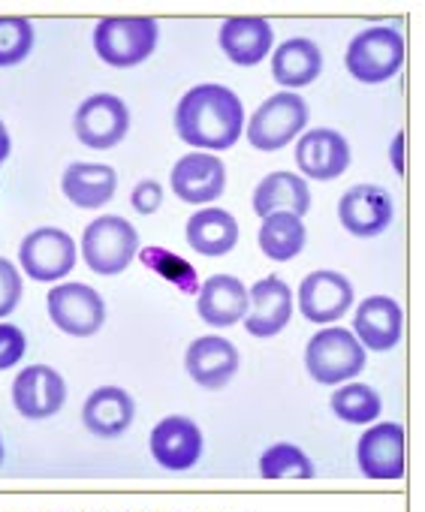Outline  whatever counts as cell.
<instances>
[{"label": "cell", "mask_w": 425, "mask_h": 512, "mask_svg": "<svg viewBox=\"0 0 425 512\" xmlns=\"http://www.w3.org/2000/svg\"><path fill=\"white\" fill-rule=\"evenodd\" d=\"M175 133L196 151H227L245 133V106L227 85H196L175 106Z\"/></svg>", "instance_id": "cell-1"}, {"label": "cell", "mask_w": 425, "mask_h": 512, "mask_svg": "<svg viewBox=\"0 0 425 512\" xmlns=\"http://www.w3.org/2000/svg\"><path fill=\"white\" fill-rule=\"evenodd\" d=\"M139 256V232L118 214L91 220L82 232V260L100 278H115Z\"/></svg>", "instance_id": "cell-2"}, {"label": "cell", "mask_w": 425, "mask_h": 512, "mask_svg": "<svg viewBox=\"0 0 425 512\" xmlns=\"http://www.w3.org/2000/svg\"><path fill=\"white\" fill-rule=\"evenodd\" d=\"M404 55L407 46L401 31L389 25H377V28H365L350 40L344 67L362 85H383L392 76H398V70L404 67Z\"/></svg>", "instance_id": "cell-3"}, {"label": "cell", "mask_w": 425, "mask_h": 512, "mask_svg": "<svg viewBox=\"0 0 425 512\" xmlns=\"http://www.w3.org/2000/svg\"><path fill=\"white\" fill-rule=\"evenodd\" d=\"M305 368L320 386H341L365 371V350L353 332L341 326H326L311 335L305 347Z\"/></svg>", "instance_id": "cell-4"}, {"label": "cell", "mask_w": 425, "mask_h": 512, "mask_svg": "<svg viewBox=\"0 0 425 512\" xmlns=\"http://www.w3.org/2000/svg\"><path fill=\"white\" fill-rule=\"evenodd\" d=\"M160 28L154 19L130 16V19H103L94 28V52L103 64L115 70L139 67L157 49Z\"/></svg>", "instance_id": "cell-5"}, {"label": "cell", "mask_w": 425, "mask_h": 512, "mask_svg": "<svg viewBox=\"0 0 425 512\" xmlns=\"http://www.w3.org/2000/svg\"><path fill=\"white\" fill-rule=\"evenodd\" d=\"M308 118H311L308 103L293 91H281L257 106V112L248 118L245 133L257 151L275 154V151L287 148L296 136L305 133Z\"/></svg>", "instance_id": "cell-6"}, {"label": "cell", "mask_w": 425, "mask_h": 512, "mask_svg": "<svg viewBox=\"0 0 425 512\" xmlns=\"http://www.w3.org/2000/svg\"><path fill=\"white\" fill-rule=\"evenodd\" d=\"M76 260H79V250H76L73 235L58 226H40L28 232L19 244L22 272L40 284L64 281L76 269Z\"/></svg>", "instance_id": "cell-7"}, {"label": "cell", "mask_w": 425, "mask_h": 512, "mask_svg": "<svg viewBox=\"0 0 425 512\" xmlns=\"http://www.w3.org/2000/svg\"><path fill=\"white\" fill-rule=\"evenodd\" d=\"M76 139L85 148L109 151L121 145L130 133V109L115 94H91L73 115Z\"/></svg>", "instance_id": "cell-8"}, {"label": "cell", "mask_w": 425, "mask_h": 512, "mask_svg": "<svg viewBox=\"0 0 425 512\" xmlns=\"http://www.w3.org/2000/svg\"><path fill=\"white\" fill-rule=\"evenodd\" d=\"M49 317L55 329L73 338H91L106 323V302L88 284H58L46 296Z\"/></svg>", "instance_id": "cell-9"}, {"label": "cell", "mask_w": 425, "mask_h": 512, "mask_svg": "<svg viewBox=\"0 0 425 512\" xmlns=\"http://www.w3.org/2000/svg\"><path fill=\"white\" fill-rule=\"evenodd\" d=\"M172 193L187 202V205H208L218 202L227 190V166L218 154H205V151H193L184 154L181 160H175L172 166Z\"/></svg>", "instance_id": "cell-10"}, {"label": "cell", "mask_w": 425, "mask_h": 512, "mask_svg": "<svg viewBox=\"0 0 425 512\" xmlns=\"http://www.w3.org/2000/svg\"><path fill=\"white\" fill-rule=\"evenodd\" d=\"M338 220L356 238H377L395 220V202L380 184H356L338 199Z\"/></svg>", "instance_id": "cell-11"}, {"label": "cell", "mask_w": 425, "mask_h": 512, "mask_svg": "<svg viewBox=\"0 0 425 512\" xmlns=\"http://www.w3.org/2000/svg\"><path fill=\"white\" fill-rule=\"evenodd\" d=\"M404 425L401 422H374L356 443V461L368 479H401L404 476Z\"/></svg>", "instance_id": "cell-12"}, {"label": "cell", "mask_w": 425, "mask_h": 512, "mask_svg": "<svg viewBox=\"0 0 425 512\" xmlns=\"http://www.w3.org/2000/svg\"><path fill=\"white\" fill-rule=\"evenodd\" d=\"M350 142L329 127L305 130L296 142V166L311 181H335L350 169Z\"/></svg>", "instance_id": "cell-13"}, {"label": "cell", "mask_w": 425, "mask_h": 512, "mask_svg": "<svg viewBox=\"0 0 425 512\" xmlns=\"http://www.w3.org/2000/svg\"><path fill=\"white\" fill-rule=\"evenodd\" d=\"M353 308V284L341 272H311L299 284V314L308 323H338Z\"/></svg>", "instance_id": "cell-14"}, {"label": "cell", "mask_w": 425, "mask_h": 512, "mask_svg": "<svg viewBox=\"0 0 425 512\" xmlns=\"http://www.w3.org/2000/svg\"><path fill=\"white\" fill-rule=\"evenodd\" d=\"M64 401H67V383L49 365H28L13 380V407L19 410V416L31 422L52 419L55 413H61Z\"/></svg>", "instance_id": "cell-15"}, {"label": "cell", "mask_w": 425, "mask_h": 512, "mask_svg": "<svg viewBox=\"0 0 425 512\" xmlns=\"http://www.w3.org/2000/svg\"><path fill=\"white\" fill-rule=\"evenodd\" d=\"M248 299H251V308L242 323L251 338H275L290 326L296 302H293V290L287 281L275 275L263 278L248 290Z\"/></svg>", "instance_id": "cell-16"}, {"label": "cell", "mask_w": 425, "mask_h": 512, "mask_svg": "<svg viewBox=\"0 0 425 512\" xmlns=\"http://www.w3.org/2000/svg\"><path fill=\"white\" fill-rule=\"evenodd\" d=\"M184 368L196 386H202L208 392H218L233 383V377L239 371V350L233 341H227L221 335H202L187 347Z\"/></svg>", "instance_id": "cell-17"}, {"label": "cell", "mask_w": 425, "mask_h": 512, "mask_svg": "<svg viewBox=\"0 0 425 512\" xmlns=\"http://www.w3.org/2000/svg\"><path fill=\"white\" fill-rule=\"evenodd\" d=\"M151 458L166 470H190L202 458V431L187 416H166L151 428Z\"/></svg>", "instance_id": "cell-18"}, {"label": "cell", "mask_w": 425, "mask_h": 512, "mask_svg": "<svg viewBox=\"0 0 425 512\" xmlns=\"http://www.w3.org/2000/svg\"><path fill=\"white\" fill-rule=\"evenodd\" d=\"M248 287L236 275H211L196 293V314L205 326L230 329L248 317Z\"/></svg>", "instance_id": "cell-19"}, {"label": "cell", "mask_w": 425, "mask_h": 512, "mask_svg": "<svg viewBox=\"0 0 425 512\" xmlns=\"http://www.w3.org/2000/svg\"><path fill=\"white\" fill-rule=\"evenodd\" d=\"M404 332V314L401 305L389 296H368L353 317V338L362 344V350L371 353H389L398 347Z\"/></svg>", "instance_id": "cell-20"}, {"label": "cell", "mask_w": 425, "mask_h": 512, "mask_svg": "<svg viewBox=\"0 0 425 512\" xmlns=\"http://www.w3.org/2000/svg\"><path fill=\"white\" fill-rule=\"evenodd\" d=\"M221 52L236 67H257L269 58L275 46V28L266 19L248 16V19H227L218 34Z\"/></svg>", "instance_id": "cell-21"}, {"label": "cell", "mask_w": 425, "mask_h": 512, "mask_svg": "<svg viewBox=\"0 0 425 512\" xmlns=\"http://www.w3.org/2000/svg\"><path fill=\"white\" fill-rule=\"evenodd\" d=\"M136 416V404L133 395L121 386H100L88 395L85 407H82V422L94 437L112 440L121 437Z\"/></svg>", "instance_id": "cell-22"}, {"label": "cell", "mask_w": 425, "mask_h": 512, "mask_svg": "<svg viewBox=\"0 0 425 512\" xmlns=\"http://www.w3.org/2000/svg\"><path fill=\"white\" fill-rule=\"evenodd\" d=\"M184 235L202 256H227L239 244V220L218 205H205L187 217Z\"/></svg>", "instance_id": "cell-23"}, {"label": "cell", "mask_w": 425, "mask_h": 512, "mask_svg": "<svg viewBox=\"0 0 425 512\" xmlns=\"http://www.w3.org/2000/svg\"><path fill=\"white\" fill-rule=\"evenodd\" d=\"M323 73V52L314 40L308 37H293L287 43H281L272 55V76L278 85H284L287 91H299L308 88L311 82H317Z\"/></svg>", "instance_id": "cell-24"}, {"label": "cell", "mask_w": 425, "mask_h": 512, "mask_svg": "<svg viewBox=\"0 0 425 512\" xmlns=\"http://www.w3.org/2000/svg\"><path fill=\"white\" fill-rule=\"evenodd\" d=\"M61 190L76 208H103L118 190V172L109 163H70L61 175Z\"/></svg>", "instance_id": "cell-25"}, {"label": "cell", "mask_w": 425, "mask_h": 512, "mask_svg": "<svg viewBox=\"0 0 425 512\" xmlns=\"http://www.w3.org/2000/svg\"><path fill=\"white\" fill-rule=\"evenodd\" d=\"M251 202L260 220L275 211H290L296 217H305L311 211V190L308 181L299 178L296 172H272L257 184Z\"/></svg>", "instance_id": "cell-26"}, {"label": "cell", "mask_w": 425, "mask_h": 512, "mask_svg": "<svg viewBox=\"0 0 425 512\" xmlns=\"http://www.w3.org/2000/svg\"><path fill=\"white\" fill-rule=\"evenodd\" d=\"M308 241V229L302 223V217L290 214V211H275L269 217H263L260 223V250L275 263H290L305 250Z\"/></svg>", "instance_id": "cell-27"}, {"label": "cell", "mask_w": 425, "mask_h": 512, "mask_svg": "<svg viewBox=\"0 0 425 512\" xmlns=\"http://www.w3.org/2000/svg\"><path fill=\"white\" fill-rule=\"evenodd\" d=\"M329 404H332V413L350 425H374L383 410L377 389L368 383H341L332 392Z\"/></svg>", "instance_id": "cell-28"}, {"label": "cell", "mask_w": 425, "mask_h": 512, "mask_svg": "<svg viewBox=\"0 0 425 512\" xmlns=\"http://www.w3.org/2000/svg\"><path fill=\"white\" fill-rule=\"evenodd\" d=\"M139 260L154 272L160 275L166 284H172L175 290H181L184 296H196L199 293V278H196V269L181 260V256H175L172 250L166 247H139Z\"/></svg>", "instance_id": "cell-29"}, {"label": "cell", "mask_w": 425, "mask_h": 512, "mask_svg": "<svg viewBox=\"0 0 425 512\" xmlns=\"http://www.w3.org/2000/svg\"><path fill=\"white\" fill-rule=\"evenodd\" d=\"M260 476L263 479H314L317 467L296 443H275L260 458Z\"/></svg>", "instance_id": "cell-30"}, {"label": "cell", "mask_w": 425, "mask_h": 512, "mask_svg": "<svg viewBox=\"0 0 425 512\" xmlns=\"http://www.w3.org/2000/svg\"><path fill=\"white\" fill-rule=\"evenodd\" d=\"M34 49V25L19 16L0 19V67H19Z\"/></svg>", "instance_id": "cell-31"}, {"label": "cell", "mask_w": 425, "mask_h": 512, "mask_svg": "<svg viewBox=\"0 0 425 512\" xmlns=\"http://www.w3.org/2000/svg\"><path fill=\"white\" fill-rule=\"evenodd\" d=\"M22 293H25V284H22V272L0 256V320L10 317L19 302H22Z\"/></svg>", "instance_id": "cell-32"}, {"label": "cell", "mask_w": 425, "mask_h": 512, "mask_svg": "<svg viewBox=\"0 0 425 512\" xmlns=\"http://www.w3.org/2000/svg\"><path fill=\"white\" fill-rule=\"evenodd\" d=\"M28 338L19 326L13 323H0V371H10L25 359Z\"/></svg>", "instance_id": "cell-33"}, {"label": "cell", "mask_w": 425, "mask_h": 512, "mask_svg": "<svg viewBox=\"0 0 425 512\" xmlns=\"http://www.w3.org/2000/svg\"><path fill=\"white\" fill-rule=\"evenodd\" d=\"M130 205H133L136 214L151 217V214L163 205V187H160L154 178L139 181V184L133 187V193H130Z\"/></svg>", "instance_id": "cell-34"}, {"label": "cell", "mask_w": 425, "mask_h": 512, "mask_svg": "<svg viewBox=\"0 0 425 512\" xmlns=\"http://www.w3.org/2000/svg\"><path fill=\"white\" fill-rule=\"evenodd\" d=\"M404 142H407V136H404V133H398V136H395V142H392V151H389L392 166H395V172H398V175H404Z\"/></svg>", "instance_id": "cell-35"}, {"label": "cell", "mask_w": 425, "mask_h": 512, "mask_svg": "<svg viewBox=\"0 0 425 512\" xmlns=\"http://www.w3.org/2000/svg\"><path fill=\"white\" fill-rule=\"evenodd\" d=\"M10 151H13V139H10V130L7 124L0 121V166H4L10 160Z\"/></svg>", "instance_id": "cell-36"}, {"label": "cell", "mask_w": 425, "mask_h": 512, "mask_svg": "<svg viewBox=\"0 0 425 512\" xmlns=\"http://www.w3.org/2000/svg\"><path fill=\"white\" fill-rule=\"evenodd\" d=\"M0 464H4V440H0Z\"/></svg>", "instance_id": "cell-37"}]
</instances>
